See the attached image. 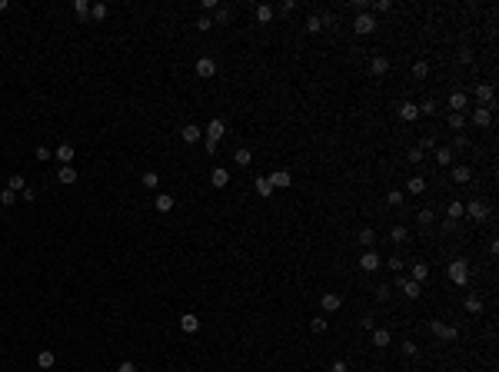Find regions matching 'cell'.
<instances>
[{"instance_id": "obj_1", "label": "cell", "mask_w": 499, "mask_h": 372, "mask_svg": "<svg viewBox=\"0 0 499 372\" xmlns=\"http://www.w3.org/2000/svg\"><path fill=\"white\" fill-rule=\"evenodd\" d=\"M223 136H226V123H223L220 117H213L210 126H207V133H203V143H207V150H210V153L216 150V143H220Z\"/></svg>"}, {"instance_id": "obj_2", "label": "cell", "mask_w": 499, "mask_h": 372, "mask_svg": "<svg viewBox=\"0 0 499 372\" xmlns=\"http://www.w3.org/2000/svg\"><path fill=\"white\" fill-rule=\"evenodd\" d=\"M449 279H453L456 286H466L469 283V263H466V259H453V263H449Z\"/></svg>"}, {"instance_id": "obj_3", "label": "cell", "mask_w": 499, "mask_h": 372, "mask_svg": "<svg viewBox=\"0 0 499 372\" xmlns=\"http://www.w3.org/2000/svg\"><path fill=\"white\" fill-rule=\"evenodd\" d=\"M429 329L436 332V336H439V339H446V342H453L456 336H459V329H456V326H446L443 319H432V322H429Z\"/></svg>"}, {"instance_id": "obj_4", "label": "cell", "mask_w": 499, "mask_h": 372, "mask_svg": "<svg viewBox=\"0 0 499 372\" xmlns=\"http://www.w3.org/2000/svg\"><path fill=\"white\" fill-rule=\"evenodd\" d=\"M353 30H356V33H363V37H366V33H373V30H376V17H373L369 10L359 13V17H356V23H353Z\"/></svg>"}, {"instance_id": "obj_5", "label": "cell", "mask_w": 499, "mask_h": 372, "mask_svg": "<svg viewBox=\"0 0 499 372\" xmlns=\"http://www.w3.org/2000/svg\"><path fill=\"white\" fill-rule=\"evenodd\" d=\"M493 97H496V87H493V83H476V103L479 107H489Z\"/></svg>"}, {"instance_id": "obj_6", "label": "cell", "mask_w": 499, "mask_h": 372, "mask_svg": "<svg viewBox=\"0 0 499 372\" xmlns=\"http://www.w3.org/2000/svg\"><path fill=\"white\" fill-rule=\"evenodd\" d=\"M213 73H216V60H213V57H200V60H197V77L210 80Z\"/></svg>"}, {"instance_id": "obj_7", "label": "cell", "mask_w": 499, "mask_h": 372, "mask_svg": "<svg viewBox=\"0 0 499 372\" xmlns=\"http://www.w3.org/2000/svg\"><path fill=\"white\" fill-rule=\"evenodd\" d=\"M396 286H399V293L406 296V299H420V283H413V279H403V276H396Z\"/></svg>"}, {"instance_id": "obj_8", "label": "cell", "mask_w": 499, "mask_h": 372, "mask_svg": "<svg viewBox=\"0 0 499 372\" xmlns=\"http://www.w3.org/2000/svg\"><path fill=\"white\" fill-rule=\"evenodd\" d=\"M463 213H469V216L476 219V223H483V219L489 216V206H486V203H479V199H473L469 206H463Z\"/></svg>"}, {"instance_id": "obj_9", "label": "cell", "mask_w": 499, "mask_h": 372, "mask_svg": "<svg viewBox=\"0 0 499 372\" xmlns=\"http://www.w3.org/2000/svg\"><path fill=\"white\" fill-rule=\"evenodd\" d=\"M359 269H363V273H376V269H379V256L373 249H366L363 259H359Z\"/></svg>"}, {"instance_id": "obj_10", "label": "cell", "mask_w": 499, "mask_h": 372, "mask_svg": "<svg viewBox=\"0 0 499 372\" xmlns=\"http://www.w3.org/2000/svg\"><path fill=\"white\" fill-rule=\"evenodd\" d=\"M320 306L326 309V312H336V309L343 306V299H340L336 293H323V296H320Z\"/></svg>"}, {"instance_id": "obj_11", "label": "cell", "mask_w": 499, "mask_h": 372, "mask_svg": "<svg viewBox=\"0 0 499 372\" xmlns=\"http://www.w3.org/2000/svg\"><path fill=\"white\" fill-rule=\"evenodd\" d=\"M210 183L216 186V189H223V186L230 183V170H223V166H213V173H210Z\"/></svg>"}, {"instance_id": "obj_12", "label": "cell", "mask_w": 499, "mask_h": 372, "mask_svg": "<svg viewBox=\"0 0 499 372\" xmlns=\"http://www.w3.org/2000/svg\"><path fill=\"white\" fill-rule=\"evenodd\" d=\"M57 160H60V163H64V166H70V163H73V156H77V150H73V146H70V143H64V146H57Z\"/></svg>"}, {"instance_id": "obj_13", "label": "cell", "mask_w": 499, "mask_h": 372, "mask_svg": "<svg viewBox=\"0 0 499 372\" xmlns=\"http://www.w3.org/2000/svg\"><path fill=\"white\" fill-rule=\"evenodd\" d=\"M473 123H476V126H489V123H493V110H489V107H476Z\"/></svg>"}, {"instance_id": "obj_14", "label": "cell", "mask_w": 499, "mask_h": 372, "mask_svg": "<svg viewBox=\"0 0 499 372\" xmlns=\"http://www.w3.org/2000/svg\"><path fill=\"white\" fill-rule=\"evenodd\" d=\"M369 332H373V346H376V349H386L389 339H393V336H389V329H369Z\"/></svg>"}, {"instance_id": "obj_15", "label": "cell", "mask_w": 499, "mask_h": 372, "mask_svg": "<svg viewBox=\"0 0 499 372\" xmlns=\"http://www.w3.org/2000/svg\"><path fill=\"white\" fill-rule=\"evenodd\" d=\"M369 70H373L376 77H383V73H386V70H389V60H386V57H383V54H376V57H373V60H369Z\"/></svg>"}, {"instance_id": "obj_16", "label": "cell", "mask_w": 499, "mask_h": 372, "mask_svg": "<svg viewBox=\"0 0 499 372\" xmlns=\"http://www.w3.org/2000/svg\"><path fill=\"white\" fill-rule=\"evenodd\" d=\"M180 329H183V332H197V329H200V319L193 316V312H183V316H180Z\"/></svg>"}, {"instance_id": "obj_17", "label": "cell", "mask_w": 499, "mask_h": 372, "mask_svg": "<svg viewBox=\"0 0 499 372\" xmlns=\"http://www.w3.org/2000/svg\"><path fill=\"white\" fill-rule=\"evenodd\" d=\"M289 183H293V176H289L286 170H277V173L270 176V186H273V189H277V186H289Z\"/></svg>"}, {"instance_id": "obj_18", "label": "cell", "mask_w": 499, "mask_h": 372, "mask_svg": "<svg viewBox=\"0 0 499 372\" xmlns=\"http://www.w3.org/2000/svg\"><path fill=\"white\" fill-rule=\"evenodd\" d=\"M180 136H183V143H197L203 133H200V126H193V123H187L183 130H180Z\"/></svg>"}, {"instance_id": "obj_19", "label": "cell", "mask_w": 499, "mask_h": 372, "mask_svg": "<svg viewBox=\"0 0 499 372\" xmlns=\"http://www.w3.org/2000/svg\"><path fill=\"white\" fill-rule=\"evenodd\" d=\"M399 117H403L406 123H413L416 117H420V107H416V103H403V107H399Z\"/></svg>"}, {"instance_id": "obj_20", "label": "cell", "mask_w": 499, "mask_h": 372, "mask_svg": "<svg viewBox=\"0 0 499 372\" xmlns=\"http://www.w3.org/2000/svg\"><path fill=\"white\" fill-rule=\"evenodd\" d=\"M426 279H429V266H426V263H416V266H413V283H426Z\"/></svg>"}, {"instance_id": "obj_21", "label": "cell", "mask_w": 499, "mask_h": 372, "mask_svg": "<svg viewBox=\"0 0 499 372\" xmlns=\"http://www.w3.org/2000/svg\"><path fill=\"white\" fill-rule=\"evenodd\" d=\"M7 189H10V193H23V189H27V180H23L20 173H13L10 180H7Z\"/></svg>"}, {"instance_id": "obj_22", "label": "cell", "mask_w": 499, "mask_h": 372, "mask_svg": "<svg viewBox=\"0 0 499 372\" xmlns=\"http://www.w3.org/2000/svg\"><path fill=\"white\" fill-rule=\"evenodd\" d=\"M153 206L160 209V213H170V209H173V196H166V193H156Z\"/></svg>"}, {"instance_id": "obj_23", "label": "cell", "mask_w": 499, "mask_h": 372, "mask_svg": "<svg viewBox=\"0 0 499 372\" xmlns=\"http://www.w3.org/2000/svg\"><path fill=\"white\" fill-rule=\"evenodd\" d=\"M449 107H453V113H463L466 110V93H459V90L449 93Z\"/></svg>"}, {"instance_id": "obj_24", "label": "cell", "mask_w": 499, "mask_h": 372, "mask_svg": "<svg viewBox=\"0 0 499 372\" xmlns=\"http://www.w3.org/2000/svg\"><path fill=\"white\" fill-rule=\"evenodd\" d=\"M453 180L456 183H469V180H473V170H469V166H453Z\"/></svg>"}, {"instance_id": "obj_25", "label": "cell", "mask_w": 499, "mask_h": 372, "mask_svg": "<svg viewBox=\"0 0 499 372\" xmlns=\"http://www.w3.org/2000/svg\"><path fill=\"white\" fill-rule=\"evenodd\" d=\"M466 312L479 316V312H483V299H479V296H466Z\"/></svg>"}, {"instance_id": "obj_26", "label": "cell", "mask_w": 499, "mask_h": 372, "mask_svg": "<svg viewBox=\"0 0 499 372\" xmlns=\"http://www.w3.org/2000/svg\"><path fill=\"white\" fill-rule=\"evenodd\" d=\"M256 20L270 23V20H273V7H270V3H260V7H256Z\"/></svg>"}, {"instance_id": "obj_27", "label": "cell", "mask_w": 499, "mask_h": 372, "mask_svg": "<svg viewBox=\"0 0 499 372\" xmlns=\"http://www.w3.org/2000/svg\"><path fill=\"white\" fill-rule=\"evenodd\" d=\"M436 163L449 166V163H453V150H449V146H439V150H436Z\"/></svg>"}, {"instance_id": "obj_28", "label": "cell", "mask_w": 499, "mask_h": 372, "mask_svg": "<svg viewBox=\"0 0 499 372\" xmlns=\"http://www.w3.org/2000/svg\"><path fill=\"white\" fill-rule=\"evenodd\" d=\"M60 183H77V170L73 166H60V176H57Z\"/></svg>"}, {"instance_id": "obj_29", "label": "cell", "mask_w": 499, "mask_h": 372, "mask_svg": "<svg viewBox=\"0 0 499 372\" xmlns=\"http://www.w3.org/2000/svg\"><path fill=\"white\" fill-rule=\"evenodd\" d=\"M256 193H260V196H270V193H273V186H270V176H256Z\"/></svg>"}, {"instance_id": "obj_30", "label": "cell", "mask_w": 499, "mask_h": 372, "mask_svg": "<svg viewBox=\"0 0 499 372\" xmlns=\"http://www.w3.org/2000/svg\"><path fill=\"white\" fill-rule=\"evenodd\" d=\"M446 123H449V130L459 133V130L466 126V117H463V113H449V120H446Z\"/></svg>"}, {"instance_id": "obj_31", "label": "cell", "mask_w": 499, "mask_h": 372, "mask_svg": "<svg viewBox=\"0 0 499 372\" xmlns=\"http://www.w3.org/2000/svg\"><path fill=\"white\" fill-rule=\"evenodd\" d=\"M359 243H363V246H373V243H376V230L363 226V230H359Z\"/></svg>"}, {"instance_id": "obj_32", "label": "cell", "mask_w": 499, "mask_h": 372, "mask_svg": "<svg viewBox=\"0 0 499 372\" xmlns=\"http://www.w3.org/2000/svg\"><path fill=\"white\" fill-rule=\"evenodd\" d=\"M143 186H146V189H160V173H153V170L143 173Z\"/></svg>"}, {"instance_id": "obj_33", "label": "cell", "mask_w": 499, "mask_h": 372, "mask_svg": "<svg viewBox=\"0 0 499 372\" xmlns=\"http://www.w3.org/2000/svg\"><path fill=\"white\" fill-rule=\"evenodd\" d=\"M426 73H429V63H426V60H416V63H413V77L423 80Z\"/></svg>"}, {"instance_id": "obj_34", "label": "cell", "mask_w": 499, "mask_h": 372, "mask_svg": "<svg viewBox=\"0 0 499 372\" xmlns=\"http://www.w3.org/2000/svg\"><path fill=\"white\" fill-rule=\"evenodd\" d=\"M37 362H40V369H54V352L44 349L40 356H37Z\"/></svg>"}, {"instance_id": "obj_35", "label": "cell", "mask_w": 499, "mask_h": 372, "mask_svg": "<svg viewBox=\"0 0 499 372\" xmlns=\"http://www.w3.org/2000/svg\"><path fill=\"white\" fill-rule=\"evenodd\" d=\"M233 160H236L240 166H250V163H253V153H250V150H236V153H233Z\"/></svg>"}, {"instance_id": "obj_36", "label": "cell", "mask_w": 499, "mask_h": 372, "mask_svg": "<svg viewBox=\"0 0 499 372\" xmlns=\"http://www.w3.org/2000/svg\"><path fill=\"white\" fill-rule=\"evenodd\" d=\"M459 216H463V203H456V199H453V203H449V209H446V219H453V223H456Z\"/></svg>"}, {"instance_id": "obj_37", "label": "cell", "mask_w": 499, "mask_h": 372, "mask_svg": "<svg viewBox=\"0 0 499 372\" xmlns=\"http://www.w3.org/2000/svg\"><path fill=\"white\" fill-rule=\"evenodd\" d=\"M73 13H77L80 20H83V17L90 13V3H87V0H73Z\"/></svg>"}, {"instance_id": "obj_38", "label": "cell", "mask_w": 499, "mask_h": 372, "mask_svg": "<svg viewBox=\"0 0 499 372\" xmlns=\"http://www.w3.org/2000/svg\"><path fill=\"white\" fill-rule=\"evenodd\" d=\"M406 189H410V193H423V189H426V180H423V176H413Z\"/></svg>"}, {"instance_id": "obj_39", "label": "cell", "mask_w": 499, "mask_h": 372, "mask_svg": "<svg viewBox=\"0 0 499 372\" xmlns=\"http://www.w3.org/2000/svg\"><path fill=\"white\" fill-rule=\"evenodd\" d=\"M13 199H17V193H10L7 186L0 189V206H13Z\"/></svg>"}, {"instance_id": "obj_40", "label": "cell", "mask_w": 499, "mask_h": 372, "mask_svg": "<svg viewBox=\"0 0 499 372\" xmlns=\"http://www.w3.org/2000/svg\"><path fill=\"white\" fill-rule=\"evenodd\" d=\"M416 107H420V113L432 117V113H436V100H423V103H416Z\"/></svg>"}, {"instance_id": "obj_41", "label": "cell", "mask_w": 499, "mask_h": 372, "mask_svg": "<svg viewBox=\"0 0 499 372\" xmlns=\"http://www.w3.org/2000/svg\"><path fill=\"white\" fill-rule=\"evenodd\" d=\"M386 203H389V206H399V203H403V189H389Z\"/></svg>"}, {"instance_id": "obj_42", "label": "cell", "mask_w": 499, "mask_h": 372, "mask_svg": "<svg viewBox=\"0 0 499 372\" xmlns=\"http://www.w3.org/2000/svg\"><path fill=\"white\" fill-rule=\"evenodd\" d=\"M389 240L403 243V240H406V226H393V230H389Z\"/></svg>"}, {"instance_id": "obj_43", "label": "cell", "mask_w": 499, "mask_h": 372, "mask_svg": "<svg viewBox=\"0 0 499 372\" xmlns=\"http://www.w3.org/2000/svg\"><path fill=\"white\" fill-rule=\"evenodd\" d=\"M416 219H420V226H429V223H432V209H429V206L420 209V213H416Z\"/></svg>"}, {"instance_id": "obj_44", "label": "cell", "mask_w": 499, "mask_h": 372, "mask_svg": "<svg viewBox=\"0 0 499 372\" xmlns=\"http://www.w3.org/2000/svg\"><path fill=\"white\" fill-rule=\"evenodd\" d=\"M306 30H310V33H320V30H323V20L316 17V13H313L310 20H306Z\"/></svg>"}, {"instance_id": "obj_45", "label": "cell", "mask_w": 499, "mask_h": 372, "mask_svg": "<svg viewBox=\"0 0 499 372\" xmlns=\"http://www.w3.org/2000/svg\"><path fill=\"white\" fill-rule=\"evenodd\" d=\"M90 13H93V20H103V17H107V3H93Z\"/></svg>"}, {"instance_id": "obj_46", "label": "cell", "mask_w": 499, "mask_h": 372, "mask_svg": "<svg viewBox=\"0 0 499 372\" xmlns=\"http://www.w3.org/2000/svg\"><path fill=\"white\" fill-rule=\"evenodd\" d=\"M213 13H216V23H226V20H230V7H216Z\"/></svg>"}, {"instance_id": "obj_47", "label": "cell", "mask_w": 499, "mask_h": 372, "mask_svg": "<svg viewBox=\"0 0 499 372\" xmlns=\"http://www.w3.org/2000/svg\"><path fill=\"white\" fill-rule=\"evenodd\" d=\"M326 326H330L326 319H313V322H310V329H313V332H326Z\"/></svg>"}, {"instance_id": "obj_48", "label": "cell", "mask_w": 499, "mask_h": 372, "mask_svg": "<svg viewBox=\"0 0 499 372\" xmlns=\"http://www.w3.org/2000/svg\"><path fill=\"white\" fill-rule=\"evenodd\" d=\"M386 266H389V269H393V273H396V276L403 273V259H399V256H393V259H389Z\"/></svg>"}, {"instance_id": "obj_49", "label": "cell", "mask_w": 499, "mask_h": 372, "mask_svg": "<svg viewBox=\"0 0 499 372\" xmlns=\"http://www.w3.org/2000/svg\"><path fill=\"white\" fill-rule=\"evenodd\" d=\"M423 160H426V153H423L420 146H416V150H410V163H423Z\"/></svg>"}, {"instance_id": "obj_50", "label": "cell", "mask_w": 499, "mask_h": 372, "mask_svg": "<svg viewBox=\"0 0 499 372\" xmlns=\"http://www.w3.org/2000/svg\"><path fill=\"white\" fill-rule=\"evenodd\" d=\"M210 27H213V20H210V17H200V20H197V30H203V33H207Z\"/></svg>"}, {"instance_id": "obj_51", "label": "cell", "mask_w": 499, "mask_h": 372, "mask_svg": "<svg viewBox=\"0 0 499 372\" xmlns=\"http://www.w3.org/2000/svg\"><path fill=\"white\" fill-rule=\"evenodd\" d=\"M389 293H393L389 286H379V289H376V299H379V303H386V299H389Z\"/></svg>"}, {"instance_id": "obj_52", "label": "cell", "mask_w": 499, "mask_h": 372, "mask_svg": "<svg viewBox=\"0 0 499 372\" xmlns=\"http://www.w3.org/2000/svg\"><path fill=\"white\" fill-rule=\"evenodd\" d=\"M432 146H436V140H432V136H423V140H420V150H423V153H426V150H432Z\"/></svg>"}, {"instance_id": "obj_53", "label": "cell", "mask_w": 499, "mask_h": 372, "mask_svg": "<svg viewBox=\"0 0 499 372\" xmlns=\"http://www.w3.org/2000/svg\"><path fill=\"white\" fill-rule=\"evenodd\" d=\"M403 352H406V356H416L420 346H416V342H403Z\"/></svg>"}, {"instance_id": "obj_54", "label": "cell", "mask_w": 499, "mask_h": 372, "mask_svg": "<svg viewBox=\"0 0 499 372\" xmlns=\"http://www.w3.org/2000/svg\"><path fill=\"white\" fill-rule=\"evenodd\" d=\"M293 10H296V3H293V0H283V7H280V13H293Z\"/></svg>"}, {"instance_id": "obj_55", "label": "cell", "mask_w": 499, "mask_h": 372, "mask_svg": "<svg viewBox=\"0 0 499 372\" xmlns=\"http://www.w3.org/2000/svg\"><path fill=\"white\" fill-rule=\"evenodd\" d=\"M37 160H50V150H47V146H37Z\"/></svg>"}, {"instance_id": "obj_56", "label": "cell", "mask_w": 499, "mask_h": 372, "mask_svg": "<svg viewBox=\"0 0 499 372\" xmlns=\"http://www.w3.org/2000/svg\"><path fill=\"white\" fill-rule=\"evenodd\" d=\"M330 372H346V362L343 359H336V362H333V369Z\"/></svg>"}, {"instance_id": "obj_57", "label": "cell", "mask_w": 499, "mask_h": 372, "mask_svg": "<svg viewBox=\"0 0 499 372\" xmlns=\"http://www.w3.org/2000/svg\"><path fill=\"white\" fill-rule=\"evenodd\" d=\"M117 372H137V366H133V362H120V369H117Z\"/></svg>"}, {"instance_id": "obj_58", "label": "cell", "mask_w": 499, "mask_h": 372, "mask_svg": "<svg viewBox=\"0 0 499 372\" xmlns=\"http://www.w3.org/2000/svg\"><path fill=\"white\" fill-rule=\"evenodd\" d=\"M0 10H7V0H0Z\"/></svg>"}]
</instances>
